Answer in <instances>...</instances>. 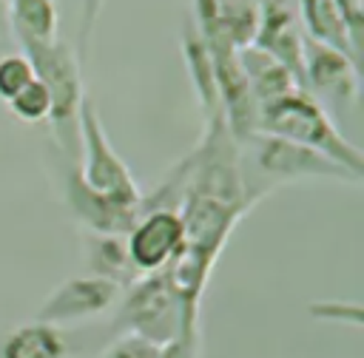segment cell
I'll list each match as a JSON object with an SVG mask.
<instances>
[{
    "instance_id": "obj_1",
    "label": "cell",
    "mask_w": 364,
    "mask_h": 358,
    "mask_svg": "<svg viewBox=\"0 0 364 358\" xmlns=\"http://www.w3.org/2000/svg\"><path fill=\"white\" fill-rule=\"evenodd\" d=\"M256 134L279 136L284 142L318 151L347 168L355 179H364V153L333 122L330 111L318 105L304 88L282 94L256 108Z\"/></svg>"
},
{
    "instance_id": "obj_2",
    "label": "cell",
    "mask_w": 364,
    "mask_h": 358,
    "mask_svg": "<svg viewBox=\"0 0 364 358\" xmlns=\"http://www.w3.org/2000/svg\"><path fill=\"white\" fill-rule=\"evenodd\" d=\"M17 51H23L37 74V80L48 88L51 97V145H57L63 153L77 156V111L85 97L82 88V63L77 60V51L65 40H23L17 43Z\"/></svg>"
},
{
    "instance_id": "obj_3",
    "label": "cell",
    "mask_w": 364,
    "mask_h": 358,
    "mask_svg": "<svg viewBox=\"0 0 364 358\" xmlns=\"http://www.w3.org/2000/svg\"><path fill=\"white\" fill-rule=\"evenodd\" d=\"M242 145V162H245V176L250 188L259 193V199L284 182H301V179H330V182H353L358 185L347 168L333 162L330 156L284 142L279 136L267 134H250Z\"/></svg>"
},
{
    "instance_id": "obj_4",
    "label": "cell",
    "mask_w": 364,
    "mask_h": 358,
    "mask_svg": "<svg viewBox=\"0 0 364 358\" xmlns=\"http://www.w3.org/2000/svg\"><path fill=\"white\" fill-rule=\"evenodd\" d=\"M114 332H131L159 347L176 338H199V330L188 327L179 295L173 293L165 270L139 276L128 290L114 318Z\"/></svg>"
},
{
    "instance_id": "obj_5",
    "label": "cell",
    "mask_w": 364,
    "mask_h": 358,
    "mask_svg": "<svg viewBox=\"0 0 364 358\" xmlns=\"http://www.w3.org/2000/svg\"><path fill=\"white\" fill-rule=\"evenodd\" d=\"M77 145H80L77 168H80L82 182L100 196H108V199L139 207L142 190H139L131 168L114 151L91 94L82 97L80 111H77Z\"/></svg>"
},
{
    "instance_id": "obj_6",
    "label": "cell",
    "mask_w": 364,
    "mask_h": 358,
    "mask_svg": "<svg viewBox=\"0 0 364 358\" xmlns=\"http://www.w3.org/2000/svg\"><path fill=\"white\" fill-rule=\"evenodd\" d=\"M51 168L60 176L63 199L71 210V216L85 227V233H102V236H125L131 224L139 216L136 205H125L108 196L94 193L77 168V156L63 153L57 145H51Z\"/></svg>"
},
{
    "instance_id": "obj_7",
    "label": "cell",
    "mask_w": 364,
    "mask_h": 358,
    "mask_svg": "<svg viewBox=\"0 0 364 358\" xmlns=\"http://www.w3.org/2000/svg\"><path fill=\"white\" fill-rule=\"evenodd\" d=\"M301 88L318 105H324V108L330 105V108L347 111V108L358 105L361 80H358L355 57L304 37V48H301Z\"/></svg>"
},
{
    "instance_id": "obj_8",
    "label": "cell",
    "mask_w": 364,
    "mask_h": 358,
    "mask_svg": "<svg viewBox=\"0 0 364 358\" xmlns=\"http://www.w3.org/2000/svg\"><path fill=\"white\" fill-rule=\"evenodd\" d=\"M185 244L182 216L176 210H142L125 233V250L139 276L162 273Z\"/></svg>"
},
{
    "instance_id": "obj_9",
    "label": "cell",
    "mask_w": 364,
    "mask_h": 358,
    "mask_svg": "<svg viewBox=\"0 0 364 358\" xmlns=\"http://www.w3.org/2000/svg\"><path fill=\"white\" fill-rule=\"evenodd\" d=\"M119 298V287L108 278L100 276H74L60 281L51 295L37 307L34 321L51 324V327H65V324H80L88 318L105 315Z\"/></svg>"
},
{
    "instance_id": "obj_10",
    "label": "cell",
    "mask_w": 364,
    "mask_h": 358,
    "mask_svg": "<svg viewBox=\"0 0 364 358\" xmlns=\"http://www.w3.org/2000/svg\"><path fill=\"white\" fill-rule=\"evenodd\" d=\"M296 14L307 40H316L358 60V45L353 40V31L338 0H296Z\"/></svg>"
},
{
    "instance_id": "obj_11",
    "label": "cell",
    "mask_w": 364,
    "mask_h": 358,
    "mask_svg": "<svg viewBox=\"0 0 364 358\" xmlns=\"http://www.w3.org/2000/svg\"><path fill=\"white\" fill-rule=\"evenodd\" d=\"M239 65L245 71V80H247L250 94L256 99V108L282 97V94L301 88V82L296 80V74L287 65H282L276 57H270L267 51H262L256 45L239 48Z\"/></svg>"
},
{
    "instance_id": "obj_12",
    "label": "cell",
    "mask_w": 364,
    "mask_h": 358,
    "mask_svg": "<svg viewBox=\"0 0 364 358\" xmlns=\"http://www.w3.org/2000/svg\"><path fill=\"white\" fill-rule=\"evenodd\" d=\"M68 355L71 347L63 338V330L43 321H28L14 327L0 344V358H68Z\"/></svg>"
},
{
    "instance_id": "obj_13",
    "label": "cell",
    "mask_w": 364,
    "mask_h": 358,
    "mask_svg": "<svg viewBox=\"0 0 364 358\" xmlns=\"http://www.w3.org/2000/svg\"><path fill=\"white\" fill-rule=\"evenodd\" d=\"M85 256L91 276L114 281L119 290H128L139 273L134 270L128 250H125V236H102V233H85Z\"/></svg>"
},
{
    "instance_id": "obj_14",
    "label": "cell",
    "mask_w": 364,
    "mask_h": 358,
    "mask_svg": "<svg viewBox=\"0 0 364 358\" xmlns=\"http://www.w3.org/2000/svg\"><path fill=\"white\" fill-rule=\"evenodd\" d=\"M9 28L14 45L23 40L48 43L60 37V20L54 0H6Z\"/></svg>"
},
{
    "instance_id": "obj_15",
    "label": "cell",
    "mask_w": 364,
    "mask_h": 358,
    "mask_svg": "<svg viewBox=\"0 0 364 358\" xmlns=\"http://www.w3.org/2000/svg\"><path fill=\"white\" fill-rule=\"evenodd\" d=\"M216 17L225 37L236 45H253L259 28V6L256 0H216Z\"/></svg>"
},
{
    "instance_id": "obj_16",
    "label": "cell",
    "mask_w": 364,
    "mask_h": 358,
    "mask_svg": "<svg viewBox=\"0 0 364 358\" xmlns=\"http://www.w3.org/2000/svg\"><path fill=\"white\" fill-rule=\"evenodd\" d=\"M6 108H9L20 122H26V125L46 122L48 114H51V97H48V88H46V85L37 80V74H34V80H31L23 91H17V94L6 102Z\"/></svg>"
},
{
    "instance_id": "obj_17",
    "label": "cell",
    "mask_w": 364,
    "mask_h": 358,
    "mask_svg": "<svg viewBox=\"0 0 364 358\" xmlns=\"http://www.w3.org/2000/svg\"><path fill=\"white\" fill-rule=\"evenodd\" d=\"M34 80V68L23 51H6L0 54V99L9 102L17 91H23Z\"/></svg>"
},
{
    "instance_id": "obj_18",
    "label": "cell",
    "mask_w": 364,
    "mask_h": 358,
    "mask_svg": "<svg viewBox=\"0 0 364 358\" xmlns=\"http://www.w3.org/2000/svg\"><path fill=\"white\" fill-rule=\"evenodd\" d=\"M102 358H162V347L148 341V338H139V335H131V332H119L105 347Z\"/></svg>"
},
{
    "instance_id": "obj_19",
    "label": "cell",
    "mask_w": 364,
    "mask_h": 358,
    "mask_svg": "<svg viewBox=\"0 0 364 358\" xmlns=\"http://www.w3.org/2000/svg\"><path fill=\"white\" fill-rule=\"evenodd\" d=\"M100 9H102V0H82V9H80V26H77V60L85 65L88 60V48H91V34H94V26H97V17H100Z\"/></svg>"
},
{
    "instance_id": "obj_20",
    "label": "cell",
    "mask_w": 364,
    "mask_h": 358,
    "mask_svg": "<svg viewBox=\"0 0 364 358\" xmlns=\"http://www.w3.org/2000/svg\"><path fill=\"white\" fill-rule=\"evenodd\" d=\"M14 40H11V28H9V11H6V0H0V54L14 51Z\"/></svg>"
}]
</instances>
